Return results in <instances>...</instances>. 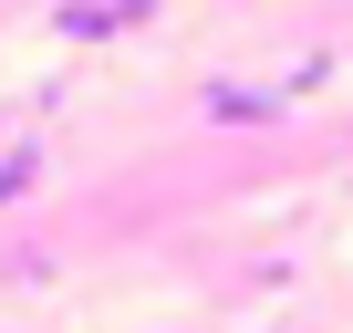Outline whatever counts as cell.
<instances>
[{"label":"cell","mask_w":353,"mask_h":333,"mask_svg":"<svg viewBox=\"0 0 353 333\" xmlns=\"http://www.w3.org/2000/svg\"><path fill=\"white\" fill-rule=\"evenodd\" d=\"M198 104L229 115V125H260V115H291V84H208Z\"/></svg>","instance_id":"7a4b0ae2"},{"label":"cell","mask_w":353,"mask_h":333,"mask_svg":"<svg viewBox=\"0 0 353 333\" xmlns=\"http://www.w3.org/2000/svg\"><path fill=\"white\" fill-rule=\"evenodd\" d=\"M32 178H42V146H32V135H21V146H0V209H11Z\"/></svg>","instance_id":"3957f363"},{"label":"cell","mask_w":353,"mask_h":333,"mask_svg":"<svg viewBox=\"0 0 353 333\" xmlns=\"http://www.w3.org/2000/svg\"><path fill=\"white\" fill-rule=\"evenodd\" d=\"M156 0H63L52 11V32H73V42H104V32H125V21H145Z\"/></svg>","instance_id":"6da1fadb"}]
</instances>
